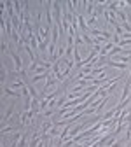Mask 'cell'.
<instances>
[{
	"label": "cell",
	"mask_w": 131,
	"mask_h": 147,
	"mask_svg": "<svg viewBox=\"0 0 131 147\" xmlns=\"http://www.w3.org/2000/svg\"><path fill=\"white\" fill-rule=\"evenodd\" d=\"M4 91H5V95L2 96V100H5V98H9V96H11V98H14V96H16V98H19V96H23V93H17V91H16V93H14V91H12V89H11L9 86H4Z\"/></svg>",
	"instance_id": "obj_2"
},
{
	"label": "cell",
	"mask_w": 131,
	"mask_h": 147,
	"mask_svg": "<svg viewBox=\"0 0 131 147\" xmlns=\"http://www.w3.org/2000/svg\"><path fill=\"white\" fill-rule=\"evenodd\" d=\"M7 56H9V58L12 60V63H14V72L19 74V72L23 70V60H21V56H19L17 53H14L12 49H11V53L7 54Z\"/></svg>",
	"instance_id": "obj_1"
}]
</instances>
